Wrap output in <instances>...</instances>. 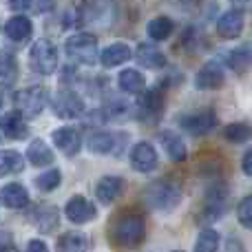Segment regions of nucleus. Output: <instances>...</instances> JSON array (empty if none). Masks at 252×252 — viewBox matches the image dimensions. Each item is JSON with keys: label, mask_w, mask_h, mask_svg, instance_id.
Segmentation results:
<instances>
[{"label": "nucleus", "mask_w": 252, "mask_h": 252, "mask_svg": "<svg viewBox=\"0 0 252 252\" xmlns=\"http://www.w3.org/2000/svg\"><path fill=\"white\" fill-rule=\"evenodd\" d=\"M109 239L115 248L120 250H133L137 246H142V241L146 239V221L142 215L137 213H122L120 217H115L111 221Z\"/></svg>", "instance_id": "1"}, {"label": "nucleus", "mask_w": 252, "mask_h": 252, "mask_svg": "<svg viewBox=\"0 0 252 252\" xmlns=\"http://www.w3.org/2000/svg\"><path fill=\"white\" fill-rule=\"evenodd\" d=\"M182 184L177 179H155L153 184H148L144 190V199L157 213H173L179 204H182Z\"/></svg>", "instance_id": "2"}, {"label": "nucleus", "mask_w": 252, "mask_h": 252, "mask_svg": "<svg viewBox=\"0 0 252 252\" xmlns=\"http://www.w3.org/2000/svg\"><path fill=\"white\" fill-rule=\"evenodd\" d=\"M228 206V186L221 177H215L204 188V206H201V217L204 221H217L223 217Z\"/></svg>", "instance_id": "3"}, {"label": "nucleus", "mask_w": 252, "mask_h": 252, "mask_svg": "<svg viewBox=\"0 0 252 252\" xmlns=\"http://www.w3.org/2000/svg\"><path fill=\"white\" fill-rule=\"evenodd\" d=\"M29 66L40 75H51L58 69V47L49 38H40L29 51Z\"/></svg>", "instance_id": "4"}, {"label": "nucleus", "mask_w": 252, "mask_h": 252, "mask_svg": "<svg viewBox=\"0 0 252 252\" xmlns=\"http://www.w3.org/2000/svg\"><path fill=\"white\" fill-rule=\"evenodd\" d=\"M64 51L73 62L91 66L95 64L97 58V38L93 33H87V31L75 33L64 42Z\"/></svg>", "instance_id": "5"}, {"label": "nucleus", "mask_w": 252, "mask_h": 252, "mask_svg": "<svg viewBox=\"0 0 252 252\" xmlns=\"http://www.w3.org/2000/svg\"><path fill=\"white\" fill-rule=\"evenodd\" d=\"M47 100H49V93L44 87H27L22 91H18L13 95V104H16V113H20L22 118H35L44 111L47 106Z\"/></svg>", "instance_id": "6"}, {"label": "nucleus", "mask_w": 252, "mask_h": 252, "mask_svg": "<svg viewBox=\"0 0 252 252\" xmlns=\"http://www.w3.org/2000/svg\"><path fill=\"white\" fill-rule=\"evenodd\" d=\"M126 139L128 135L122 130H95L89 135L87 146L89 151L97 153V155H120L126 146Z\"/></svg>", "instance_id": "7"}, {"label": "nucleus", "mask_w": 252, "mask_h": 252, "mask_svg": "<svg viewBox=\"0 0 252 252\" xmlns=\"http://www.w3.org/2000/svg\"><path fill=\"white\" fill-rule=\"evenodd\" d=\"M177 122H179V128H184L188 135L201 137V135H208L217 126L219 120L213 109H197V111H188V113L179 115Z\"/></svg>", "instance_id": "8"}, {"label": "nucleus", "mask_w": 252, "mask_h": 252, "mask_svg": "<svg viewBox=\"0 0 252 252\" xmlns=\"http://www.w3.org/2000/svg\"><path fill=\"white\" fill-rule=\"evenodd\" d=\"M51 109L58 118L75 120V118H80V115H84L87 106H84V100L73 91V89H62V91H58L56 97H53Z\"/></svg>", "instance_id": "9"}, {"label": "nucleus", "mask_w": 252, "mask_h": 252, "mask_svg": "<svg viewBox=\"0 0 252 252\" xmlns=\"http://www.w3.org/2000/svg\"><path fill=\"white\" fill-rule=\"evenodd\" d=\"M226 82V69H223V60H208L195 75V87L199 91H217Z\"/></svg>", "instance_id": "10"}, {"label": "nucleus", "mask_w": 252, "mask_h": 252, "mask_svg": "<svg viewBox=\"0 0 252 252\" xmlns=\"http://www.w3.org/2000/svg\"><path fill=\"white\" fill-rule=\"evenodd\" d=\"M161 111H164V89L151 87L144 91L142 100L137 102V118H142L144 122H155L161 118Z\"/></svg>", "instance_id": "11"}, {"label": "nucleus", "mask_w": 252, "mask_h": 252, "mask_svg": "<svg viewBox=\"0 0 252 252\" xmlns=\"http://www.w3.org/2000/svg\"><path fill=\"white\" fill-rule=\"evenodd\" d=\"M64 215H66V219H69L71 223L82 226V223H89V221H93V219L97 217V210H95V204L89 201L87 197L75 195L64 204Z\"/></svg>", "instance_id": "12"}, {"label": "nucleus", "mask_w": 252, "mask_h": 252, "mask_svg": "<svg viewBox=\"0 0 252 252\" xmlns=\"http://www.w3.org/2000/svg\"><path fill=\"white\" fill-rule=\"evenodd\" d=\"M51 139L58 151L66 157H75L80 153V148H82V135H80V130L75 126H60V128L53 130Z\"/></svg>", "instance_id": "13"}, {"label": "nucleus", "mask_w": 252, "mask_h": 252, "mask_svg": "<svg viewBox=\"0 0 252 252\" xmlns=\"http://www.w3.org/2000/svg\"><path fill=\"white\" fill-rule=\"evenodd\" d=\"M130 166H133L137 173H153V170L159 166V157L153 144L148 142H137L130 151Z\"/></svg>", "instance_id": "14"}, {"label": "nucleus", "mask_w": 252, "mask_h": 252, "mask_svg": "<svg viewBox=\"0 0 252 252\" xmlns=\"http://www.w3.org/2000/svg\"><path fill=\"white\" fill-rule=\"evenodd\" d=\"M124 188H126V184L122 177H118V175H104V177L95 184V197L102 204L109 206L124 195Z\"/></svg>", "instance_id": "15"}, {"label": "nucleus", "mask_w": 252, "mask_h": 252, "mask_svg": "<svg viewBox=\"0 0 252 252\" xmlns=\"http://www.w3.org/2000/svg\"><path fill=\"white\" fill-rule=\"evenodd\" d=\"M135 60H137L139 66H144V69H153V71L166 69V64H168V60H166L164 53H161L157 47L148 44V42L137 44V49H135Z\"/></svg>", "instance_id": "16"}, {"label": "nucleus", "mask_w": 252, "mask_h": 252, "mask_svg": "<svg viewBox=\"0 0 252 252\" xmlns=\"http://www.w3.org/2000/svg\"><path fill=\"white\" fill-rule=\"evenodd\" d=\"M241 29H244V13L239 11V9H228L226 13H221L217 20V33L219 38L223 40H232L237 38V35L241 33Z\"/></svg>", "instance_id": "17"}, {"label": "nucleus", "mask_w": 252, "mask_h": 252, "mask_svg": "<svg viewBox=\"0 0 252 252\" xmlns=\"http://www.w3.org/2000/svg\"><path fill=\"white\" fill-rule=\"evenodd\" d=\"M31 221H33V226L38 228L40 232H53L58 228V223H60V213H58L56 206L42 204L33 210Z\"/></svg>", "instance_id": "18"}, {"label": "nucleus", "mask_w": 252, "mask_h": 252, "mask_svg": "<svg viewBox=\"0 0 252 252\" xmlns=\"http://www.w3.org/2000/svg\"><path fill=\"white\" fill-rule=\"evenodd\" d=\"M0 204L7 206V208H13V210H20V208H27L29 206V192L22 184H7V186L0 190Z\"/></svg>", "instance_id": "19"}, {"label": "nucleus", "mask_w": 252, "mask_h": 252, "mask_svg": "<svg viewBox=\"0 0 252 252\" xmlns=\"http://www.w3.org/2000/svg\"><path fill=\"white\" fill-rule=\"evenodd\" d=\"M159 142H161V148L166 151V155L173 161H186L188 148L184 144L182 135H177L175 130H164V133H159Z\"/></svg>", "instance_id": "20"}, {"label": "nucleus", "mask_w": 252, "mask_h": 252, "mask_svg": "<svg viewBox=\"0 0 252 252\" xmlns=\"http://www.w3.org/2000/svg\"><path fill=\"white\" fill-rule=\"evenodd\" d=\"M0 133L9 139H22L29 133V126L25 124V118L16 111H9L0 118Z\"/></svg>", "instance_id": "21"}, {"label": "nucleus", "mask_w": 252, "mask_h": 252, "mask_svg": "<svg viewBox=\"0 0 252 252\" xmlns=\"http://www.w3.org/2000/svg\"><path fill=\"white\" fill-rule=\"evenodd\" d=\"M56 252H91V239L80 230H71L58 239Z\"/></svg>", "instance_id": "22"}, {"label": "nucleus", "mask_w": 252, "mask_h": 252, "mask_svg": "<svg viewBox=\"0 0 252 252\" xmlns=\"http://www.w3.org/2000/svg\"><path fill=\"white\" fill-rule=\"evenodd\" d=\"M4 33H7V38L13 40V42H25V40H29L31 33H33V25H31V20L27 16H13L11 20L4 25Z\"/></svg>", "instance_id": "23"}, {"label": "nucleus", "mask_w": 252, "mask_h": 252, "mask_svg": "<svg viewBox=\"0 0 252 252\" xmlns=\"http://www.w3.org/2000/svg\"><path fill=\"white\" fill-rule=\"evenodd\" d=\"M128 58H130V47L124 42L109 44V47L100 53V62H102V66H106V69H113V66L124 64Z\"/></svg>", "instance_id": "24"}, {"label": "nucleus", "mask_w": 252, "mask_h": 252, "mask_svg": "<svg viewBox=\"0 0 252 252\" xmlns=\"http://www.w3.org/2000/svg\"><path fill=\"white\" fill-rule=\"evenodd\" d=\"M118 84L126 95H142V93L146 91V80L135 69H124L118 78Z\"/></svg>", "instance_id": "25"}, {"label": "nucleus", "mask_w": 252, "mask_h": 252, "mask_svg": "<svg viewBox=\"0 0 252 252\" xmlns=\"http://www.w3.org/2000/svg\"><path fill=\"white\" fill-rule=\"evenodd\" d=\"M27 159H29L31 166L42 168V166H49L53 161V151L49 148L47 142H42V139H31L29 148H27Z\"/></svg>", "instance_id": "26"}, {"label": "nucleus", "mask_w": 252, "mask_h": 252, "mask_svg": "<svg viewBox=\"0 0 252 252\" xmlns=\"http://www.w3.org/2000/svg\"><path fill=\"white\" fill-rule=\"evenodd\" d=\"M146 31H148V38H151V40L161 42V40H168L170 35H173L175 22L170 20L168 16H157V18H153V20L148 22Z\"/></svg>", "instance_id": "27"}, {"label": "nucleus", "mask_w": 252, "mask_h": 252, "mask_svg": "<svg viewBox=\"0 0 252 252\" xmlns=\"http://www.w3.org/2000/svg\"><path fill=\"white\" fill-rule=\"evenodd\" d=\"M18 78L16 53L9 49H0V84H13Z\"/></svg>", "instance_id": "28"}, {"label": "nucleus", "mask_w": 252, "mask_h": 252, "mask_svg": "<svg viewBox=\"0 0 252 252\" xmlns=\"http://www.w3.org/2000/svg\"><path fill=\"white\" fill-rule=\"evenodd\" d=\"M25 168V157L18 151H0V177L20 173Z\"/></svg>", "instance_id": "29"}, {"label": "nucleus", "mask_w": 252, "mask_h": 252, "mask_svg": "<svg viewBox=\"0 0 252 252\" xmlns=\"http://www.w3.org/2000/svg\"><path fill=\"white\" fill-rule=\"evenodd\" d=\"M223 62H226L235 73H244V71L250 66V47L244 44V47H239V49H232Z\"/></svg>", "instance_id": "30"}, {"label": "nucleus", "mask_w": 252, "mask_h": 252, "mask_svg": "<svg viewBox=\"0 0 252 252\" xmlns=\"http://www.w3.org/2000/svg\"><path fill=\"white\" fill-rule=\"evenodd\" d=\"M219 250V235L213 228H204L197 235L195 241V252H217Z\"/></svg>", "instance_id": "31"}, {"label": "nucleus", "mask_w": 252, "mask_h": 252, "mask_svg": "<svg viewBox=\"0 0 252 252\" xmlns=\"http://www.w3.org/2000/svg\"><path fill=\"white\" fill-rule=\"evenodd\" d=\"M223 137L232 144H244L250 139V126L246 122H235V124H228L223 128Z\"/></svg>", "instance_id": "32"}, {"label": "nucleus", "mask_w": 252, "mask_h": 252, "mask_svg": "<svg viewBox=\"0 0 252 252\" xmlns=\"http://www.w3.org/2000/svg\"><path fill=\"white\" fill-rule=\"evenodd\" d=\"M60 182H62V173L60 170H47V173H42L40 177H35V186L40 188L42 192H51V190H56L58 186H60Z\"/></svg>", "instance_id": "33"}, {"label": "nucleus", "mask_w": 252, "mask_h": 252, "mask_svg": "<svg viewBox=\"0 0 252 252\" xmlns=\"http://www.w3.org/2000/svg\"><path fill=\"white\" fill-rule=\"evenodd\" d=\"M250 206H252V199H250V195L248 197H244V199L239 201V206H237V219H239V223L244 228H250L252 226V221H250Z\"/></svg>", "instance_id": "34"}, {"label": "nucleus", "mask_w": 252, "mask_h": 252, "mask_svg": "<svg viewBox=\"0 0 252 252\" xmlns=\"http://www.w3.org/2000/svg\"><path fill=\"white\" fill-rule=\"evenodd\" d=\"M27 252H49V248L42 239H31L27 244Z\"/></svg>", "instance_id": "35"}, {"label": "nucleus", "mask_w": 252, "mask_h": 252, "mask_svg": "<svg viewBox=\"0 0 252 252\" xmlns=\"http://www.w3.org/2000/svg\"><path fill=\"white\" fill-rule=\"evenodd\" d=\"M250 157H252V153H250V151H246V153H244V159H241V168H244V173L248 175V177L252 175V168H250Z\"/></svg>", "instance_id": "36"}, {"label": "nucleus", "mask_w": 252, "mask_h": 252, "mask_svg": "<svg viewBox=\"0 0 252 252\" xmlns=\"http://www.w3.org/2000/svg\"><path fill=\"white\" fill-rule=\"evenodd\" d=\"M7 246H11V235L4 230H0V250L7 248Z\"/></svg>", "instance_id": "37"}, {"label": "nucleus", "mask_w": 252, "mask_h": 252, "mask_svg": "<svg viewBox=\"0 0 252 252\" xmlns=\"http://www.w3.org/2000/svg\"><path fill=\"white\" fill-rule=\"evenodd\" d=\"M0 252H18L16 248H13V246H7V248H2V250H0Z\"/></svg>", "instance_id": "38"}, {"label": "nucleus", "mask_w": 252, "mask_h": 252, "mask_svg": "<svg viewBox=\"0 0 252 252\" xmlns=\"http://www.w3.org/2000/svg\"><path fill=\"white\" fill-rule=\"evenodd\" d=\"M173 252H182V250H173Z\"/></svg>", "instance_id": "39"}, {"label": "nucleus", "mask_w": 252, "mask_h": 252, "mask_svg": "<svg viewBox=\"0 0 252 252\" xmlns=\"http://www.w3.org/2000/svg\"><path fill=\"white\" fill-rule=\"evenodd\" d=\"M0 104H2V97H0Z\"/></svg>", "instance_id": "40"}]
</instances>
